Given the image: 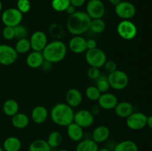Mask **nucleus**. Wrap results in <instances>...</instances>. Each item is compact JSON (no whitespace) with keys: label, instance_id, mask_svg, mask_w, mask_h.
I'll use <instances>...</instances> for the list:
<instances>
[{"label":"nucleus","instance_id":"nucleus-1","mask_svg":"<svg viewBox=\"0 0 152 151\" xmlns=\"http://www.w3.org/2000/svg\"><path fill=\"white\" fill-rule=\"evenodd\" d=\"M91 19L84 11H76L70 15L66 22L68 32L73 36H82L90 29Z\"/></svg>","mask_w":152,"mask_h":151},{"label":"nucleus","instance_id":"nucleus-2","mask_svg":"<svg viewBox=\"0 0 152 151\" xmlns=\"http://www.w3.org/2000/svg\"><path fill=\"white\" fill-rule=\"evenodd\" d=\"M50 115L53 123L61 127H67L74 122V110L66 103L55 105L51 108Z\"/></svg>","mask_w":152,"mask_h":151},{"label":"nucleus","instance_id":"nucleus-3","mask_svg":"<svg viewBox=\"0 0 152 151\" xmlns=\"http://www.w3.org/2000/svg\"><path fill=\"white\" fill-rule=\"evenodd\" d=\"M67 46L60 40H55L48 43L42 53L45 61L50 63H57L65 58L67 54Z\"/></svg>","mask_w":152,"mask_h":151},{"label":"nucleus","instance_id":"nucleus-4","mask_svg":"<svg viewBox=\"0 0 152 151\" xmlns=\"http://www.w3.org/2000/svg\"><path fill=\"white\" fill-rule=\"evenodd\" d=\"M108 80L110 87L116 90H121L126 88L129 83V76L124 71L117 70L108 73Z\"/></svg>","mask_w":152,"mask_h":151},{"label":"nucleus","instance_id":"nucleus-5","mask_svg":"<svg viewBox=\"0 0 152 151\" xmlns=\"http://www.w3.org/2000/svg\"><path fill=\"white\" fill-rule=\"evenodd\" d=\"M86 60L90 67L101 68L106 62L107 56L103 50L96 47L88 50L86 53Z\"/></svg>","mask_w":152,"mask_h":151},{"label":"nucleus","instance_id":"nucleus-6","mask_svg":"<svg viewBox=\"0 0 152 151\" xmlns=\"http://www.w3.org/2000/svg\"><path fill=\"white\" fill-rule=\"evenodd\" d=\"M23 14L17 8L14 7L6 9L1 14V22L4 26L14 28L21 24Z\"/></svg>","mask_w":152,"mask_h":151},{"label":"nucleus","instance_id":"nucleus-7","mask_svg":"<svg viewBox=\"0 0 152 151\" xmlns=\"http://www.w3.org/2000/svg\"><path fill=\"white\" fill-rule=\"evenodd\" d=\"M117 33L125 40H132L137 34V28L134 23L130 20H123L117 27Z\"/></svg>","mask_w":152,"mask_h":151},{"label":"nucleus","instance_id":"nucleus-8","mask_svg":"<svg viewBox=\"0 0 152 151\" xmlns=\"http://www.w3.org/2000/svg\"><path fill=\"white\" fill-rule=\"evenodd\" d=\"M115 13L123 20H130L136 14L137 9L134 4L127 1H120L115 6Z\"/></svg>","mask_w":152,"mask_h":151},{"label":"nucleus","instance_id":"nucleus-9","mask_svg":"<svg viewBox=\"0 0 152 151\" xmlns=\"http://www.w3.org/2000/svg\"><path fill=\"white\" fill-rule=\"evenodd\" d=\"M18 53L14 47L8 44H0V64L4 66L11 65L18 58Z\"/></svg>","mask_w":152,"mask_h":151},{"label":"nucleus","instance_id":"nucleus-10","mask_svg":"<svg viewBox=\"0 0 152 151\" xmlns=\"http://www.w3.org/2000/svg\"><path fill=\"white\" fill-rule=\"evenodd\" d=\"M86 13L91 19H102L105 13V7L101 0H90L86 5Z\"/></svg>","mask_w":152,"mask_h":151},{"label":"nucleus","instance_id":"nucleus-11","mask_svg":"<svg viewBox=\"0 0 152 151\" xmlns=\"http://www.w3.org/2000/svg\"><path fill=\"white\" fill-rule=\"evenodd\" d=\"M147 115L141 112H134L126 118V125L130 130H140L146 126Z\"/></svg>","mask_w":152,"mask_h":151},{"label":"nucleus","instance_id":"nucleus-12","mask_svg":"<svg viewBox=\"0 0 152 151\" xmlns=\"http://www.w3.org/2000/svg\"><path fill=\"white\" fill-rule=\"evenodd\" d=\"M94 121V115L88 110H80L74 113V122L83 128L91 127Z\"/></svg>","mask_w":152,"mask_h":151},{"label":"nucleus","instance_id":"nucleus-13","mask_svg":"<svg viewBox=\"0 0 152 151\" xmlns=\"http://www.w3.org/2000/svg\"><path fill=\"white\" fill-rule=\"evenodd\" d=\"M31 47L34 51L42 52L48 44V37L45 33L41 30L34 32L30 37Z\"/></svg>","mask_w":152,"mask_h":151},{"label":"nucleus","instance_id":"nucleus-14","mask_svg":"<svg viewBox=\"0 0 152 151\" xmlns=\"http://www.w3.org/2000/svg\"><path fill=\"white\" fill-rule=\"evenodd\" d=\"M97 102L99 107L109 110L114 109L116 105L118 103V99L114 94L107 92L101 94Z\"/></svg>","mask_w":152,"mask_h":151},{"label":"nucleus","instance_id":"nucleus-15","mask_svg":"<svg viewBox=\"0 0 152 151\" xmlns=\"http://www.w3.org/2000/svg\"><path fill=\"white\" fill-rule=\"evenodd\" d=\"M86 40L87 39L82 36H74L68 43V47L71 51L76 54H80L86 51Z\"/></svg>","mask_w":152,"mask_h":151},{"label":"nucleus","instance_id":"nucleus-16","mask_svg":"<svg viewBox=\"0 0 152 151\" xmlns=\"http://www.w3.org/2000/svg\"><path fill=\"white\" fill-rule=\"evenodd\" d=\"M66 104L71 107H77L83 102V95L81 92L76 88H71L67 91L65 95Z\"/></svg>","mask_w":152,"mask_h":151},{"label":"nucleus","instance_id":"nucleus-17","mask_svg":"<svg viewBox=\"0 0 152 151\" xmlns=\"http://www.w3.org/2000/svg\"><path fill=\"white\" fill-rule=\"evenodd\" d=\"M48 117V111L42 105H37L31 111V118L37 124H42L46 121Z\"/></svg>","mask_w":152,"mask_h":151},{"label":"nucleus","instance_id":"nucleus-18","mask_svg":"<svg viewBox=\"0 0 152 151\" xmlns=\"http://www.w3.org/2000/svg\"><path fill=\"white\" fill-rule=\"evenodd\" d=\"M109 136L110 130L108 127L104 125L96 127L91 133V139L97 144H101L106 142Z\"/></svg>","mask_w":152,"mask_h":151},{"label":"nucleus","instance_id":"nucleus-19","mask_svg":"<svg viewBox=\"0 0 152 151\" xmlns=\"http://www.w3.org/2000/svg\"><path fill=\"white\" fill-rule=\"evenodd\" d=\"M134 111L133 105L129 102H118L114 107V112L116 115L120 118H126L132 115Z\"/></svg>","mask_w":152,"mask_h":151},{"label":"nucleus","instance_id":"nucleus-20","mask_svg":"<svg viewBox=\"0 0 152 151\" xmlns=\"http://www.w3.org/2000/svg\"><path fill=\"white\" fill-rule=\"evenodd\" d=\"M84 130L83 127L76 123L72 122L67 126V135L71 141L79 142L84 138Z\"/></svg>","mask_w":152,"mask_h":151},{"label":"nucleus","instance_id":"nucleus-21","mask_svg":"<svg viewBox=\"0 0 152 151\" xmlns=\"http://www.w3.org/2000/svg\"><path fill=\"white\" fill-rule=\"evenodd\" d=\"M45 62L42 52L33 51L28 55L26 58V64L29 68L37 69L40 68Z\"/></svg>","mask_w":152,"mask_h":151},{"label":"nucleus","instance_id":"nucleus-22","mask_svg":"<svg viewBox=\"0 0 152 151\" xmlns=\"http://www.w3.org/2000/svg\"><path fill=\"white\" fill-rule=\"evenodd\" d=\"M11 123L16 129H24L28 126L30 123L29 117L22 113H17L11 118Z\"/></svg>","mask_w":152,"mask_h":151},{"label":"nucleus","instance_id":"nucleus-23","mask_svg":"<svg viewBox=\"0 0 152 151\" xmlns=\"http://www.w3.org/2000/svg\"><path fill=\"white\" fill-rule=\"evenodd\" d=\"M2 147L4 151H19L22 147V142L19 138L10 136L4 141Z\"/></svg>","mask_w":152,"mask_h":151},{"label":"nucleus","instance_id":"nucleus-24","mask_svg":"<svg viewBox=\"0 0 152 151\" xmlns=\"http://www.w3.org/2000/svg\"><path fill=\"white\" fill-rule=\"evenodd\" d=\"M99 146L91 139H83L76 147L75 151H98Z\"/></svg>","mask_w":152,"mask_h":151},{"label":"nucleus","instance_id":"nucleus-25","mask_svg":"<svg viewBox=\"0 0 152 151\" xmlns=\"http://www.w3.org/2000/svg\"><path fill=\"white\" fill-rule=\"evenodd\" d=\"M2 110L4 113L7 116H13L15 114L19 113V106L18 102L15 99H7L3 104Z\"/></svg>","mask_w":152,"mask_h":151},{"label":"nucleus","instance_id":"nucleus-26","mask_svg":"<svg viewBox=\"0 0 152 151\" xmlns=\"http://www.w3.org/2000/svg\"><path fill=\"white\" fill-rule=\"evenodd\" d=\"M113 151H139L138 146L132 140H124L114 146Z\"/></svg>","mask_w":152,"mask_h":151},{"label":"nucleus","instance_id":"nucleus-27","mask_svg":"<svg viewBox=\"0 0 152 151\" xmlns=\"http://www.w3.org/2000/svg\"><path fill=\"white\" fill-rule=\"evenodd\" d=\"M28 151H52V149L46 140L36 139L30 144Z\"/></svg>","mask_w":152,"mask_h":151},{"label":"nucleus","instance_id":"nucleus-28","mask_svg":"<svg viewBox=\"0 0 152 151\" xmlns=\"http://www.w3.org/2000/svg\"><path fill=\"white\" fill-rule=\"evenodd\" d=\"M62 135L59 131H52L48 136L47 142L51 149L58 147L62 142Z\"/></svg>","mask_w":152,"mask_h":151},{"label":"nucleus","instance_id":"nucleus-29","mask_svg":"<svg viewBox=\"0 0 152 151\" xmlns=\"http://www.w3.org/2000/svg\"><path fill=\"white\" fill-rule=\"evenodd\" d=\"M18 54H24L29 51L31 49V44L28 38H22L18 40L14 47Z\"/></svg>","mask_w":152,"mask_h":151},{"label":"nucleus","instance_id":"nucleus-30","mask_svg":"<svg viewBox=\"0 0 152 151\" xmlns=\"http://www.w3.org/2000/svg\"><path fill=\"white\" fill-rule=\"evenodd\" d=\"M96 87L101 93H107L111 87L108 82V76L103 74H100V76L96 80Z\"/></svg>","mask_w":152,"mask_h":151},{"label":"nucleus","instance_id":"nucleus-31","mask_svg":"<svg viewBox=\"0 0 152 151\" xmlns=\"http://www.w3.org/2000/svg\"><path fill=\"white\" fill-rule=\"evenodd\" d=\"M106 28V25L102 19H91L90 29L94 33H102Z\"/></svg>","mask_w":152,"mask_h":151},{"label":"nucleus","instance_id":"nucleus-32","mask_svg":"<svg viewBox=\"0 0 152 151\" xmlns=\"http://www.w3.org/2000/svg\"><path fill=\"white\" fill-rule=\"evenodd\" d=\"M71 4L70 0H52V8L56 12H63L66 10L68 6Z\"/></svg>","mask_w":152,"mask_h":151},{"label":"nucleus","instance_id":"nucleus-33","mask_svg":"<svg viewBox=\"0 0 152 151\" xmlns=\"http://www.w3.org/2000/svg\"><path fill=\"white\" fill-rule=\"evenodd\" d=\"M101 94L102 93L99 92V90H98L96 86H89L86 90V97L91 101H97Z\"/></svg>","mask_w":152,"mask_h":151},{"label":"nucleus","instance_id":"nucleus-34","mask_svg":"<svg viewBox=\"0 0 152 151\" xmlns=\"http://www.w3.org/2000/svg\"><path fill=\"white\" fill-rule=\"evenodd\" d=\"M15 31V38L18 40L22 39V38H28V30L26 26L19 24L17 26L14 27Z\"/></svg>","mask_w":152,"mask_h":151},{"label":"nucleus","instance_id":"nucleus-35","mask_svg":"<svg viewBox=\"0 0 152 151\" xmlns=\"http://www.w3.org/2000/svg\"><path fill=\"white\" fill-rule=\"evenodd\" d=\"M31 7V1L29 0H18L16 8L23 14L30 11Z\"/></svg>","mask_w":152,"mask_h":151},{"label":"nucleus","instance_id":"nucleus-36","mask_svg":"<svg viewBox=\"0 0 152 151\" xmlns=\"http://www.w3.org/2000/svg\"><path fill=\"white\" fill-rule=\"evenodd\" d=\"M2 36L6 40H12L15 38L14 28L5 26L2 30Z\"/></svg>","mask_w":152,"mask_h":151},{"label":"nucleus","instance_id":"nucleus-37","mask_svg":"<svg viewBox=\"0 0 152 151\" xmlns=\"http://www.w3.org/2000/svg\"><path fill=\"white\" fill-rule=\"evenodd\" d=\"M100 74L101 73L99 68H94V67H90L87 71V75L88 78L91 80H95V81L97 79Z\"/></svg>","mask_w":152,"mask_h":151},{"label":"nucleus","instance_id":"nucleus-38","mask_svg":"<svg viewBox=\"0 0 152 151\" xmlns=\"http://www.w3.org/2000/svg\"><path fill=\"white\" fill-rule=\"evenodd\" d=\"M103 67L105 68V70H106V72H108V73H111L114 72V71L117 70V64L115 63V62L111 60L106 61V62H105Z\"/></svg>","mask_w":152,"mask_h":151},{"label":"nucleus","instance_id":"nucleus-39","mask_svg":"<svg viewBox=\"0 0 152 151\" xmlns=\"http://www.w3.org/2000/svg\"><path fill=\"white\" fill-rule=\"evenodd\" d=\"M86 47H87V50H92V49H94L97 47V42L96 41V40L90 39L86 40Z\"/></svg>","mask_w":152,"mask_h":151},{"label":"nucleus","instance_id":"nucleus-40","mask_svg":"<svg viewBox=\"0 0 152 151\" xmlns=\"http://www.w3.org/2000/svg\"><path fill=\"white\" fill-rule=\"evenodd\" d=\"M70 3H71V5L77 8V7L83 6L86 3V0H70Z\"/></svg>","mask_w":152,"mask_h":151},{"label":"nucleus","instance_id":"nucleus-41","mask_svg":"<svg viewBox=\"0 0 152 151\" xmlns=\"http://www.w3.org/2000/svg\"><path fill=\"white\" fill-rule=\"evenodd\" d=\"M76 11H77V10H76V7H74L73 5H71V4H70L68 7V8L66 9V10H65V12H66L69 16L70 15H72L73 13H75Z\"/></svg>","mask_w":152,"mask_h":151},{"label":"nucleus","instance_id":"nucleus-42","mask_svg":"<svg viewBox=\"0 0 152 151\" xmlns=\"http://www.w3.org/2000/svg\"><path fill=\"white\" fill-rule=\"evenodd\" d=\"M146 125L149 127L150 129L152 130V115L150 116H147V121H146Z\"/></svg>","mask_w":152,"mask_h":151},{"label":"nucleus","instance_id":"nucleus-43","mask_svg":"<svg viewBox=\"0 0 152 151\" xmlns=\"http://www.w3.org/2000/svg\"><path fill=\"white\" fill-rule=\"evenodd\" d=\"M91 112L92 113L94 114V115H96V114H98L99 113V106L98 105V106H94L92 107V110Z\"/></svg>","mask_w":152,"mask_h":151},{"label":"nucleus","instance_id":"nucleus-44","mask_svg":"<svg viewBox=\"0 0 152 151\" xmlns=\"http://www.w3.org/2000/svg\"><path fill=\"white\" fill-rule=\"evenodd\" d=\"M108 1H109L110 4H113V5L116 6L117 4H118L121 1V0H108Z\"/></svg>","mask_w":152,"mask_h":151},{"label":"nucleus","instance_id":"nucleus-45","mask_svg":"<svg viewBox=\"0 0 152 151\" xmlns=\"http://www.w3.org/2000/svg\"><path fill=\"white\" fill-rule=\"evenodd\" d=\"M98 151H111V150L108 147H102V148H99V150Z\"/></svg>","mask_w":152,"mask_h":151},{"label":"nucleus","instance_id":"nucleus-46","mask_svg":"<svg viewBox=\"0 0 152 151\" xmlns=\"http://www.w3.org/2000/svg\"><path fill=\"white\" fill-rule=\"evenodd\" d=\"M1 9H2V3H1V0H0V12H1Z\"/></svg>","mask_w":152,"mask_h":151},{"label":"nucleus","instance_id":"nucleus-47","mask_svg":"<svg viewBox=\"0 0 152 151\" xmlns=\"http://www.w3.org/2000/svg\"><path fill=\"white\" fill-rule=\"evenodd\" d=\"M58 151H69V150L67 149H60V150H59Z\"/></svg>","mask_w":152,"mask_h":151},{"label":"nucleus","instance_id":"nucleus-48","mask_svg":"<svg viewBox=\"0 0 152 151\" xmlns=\"http://www.w3.org/2000/svg\"><path fill=\"white\" fill-rule=\"evenodd\" d=\"M0 151H4V149H3V147H0Z\"/></svg>","mask_w":152,"mask_h":151},{"label":"nucleus","instance_id":"nucleus-49","mask_svg":"<svg viewBox=\"0 0 152 151\" xmlns=\"http://www.w3.org/2000/svg\"><path fill=\"white\" fill-rule=\"evenodd\" d=\"M16 1H18V0H16Z\"/></svg>","mask_w":152,"mask_h":151}]
</instances>
